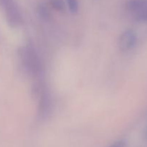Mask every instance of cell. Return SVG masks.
<instances>
[{"mask_svg":"<svg viewBox=\"0 0 147 147\" xmlns=\"http://www.w3.org/2000/svg\"><path fill=\"white\" fill-rule=\"evenodd\" d=\"M20 53L22 62L27 71L33 75H38L41 72L42 65L34 47L27 45L21 47Z\"/></svg>","mask_w":147,"mask_h":147,"instance_id":"1","label":"cell"},{"mask_svg":"<svg viewBox=\"0 0 147 147\" xmlns=\"http://www.w3.org/2000/svg\"><path fill=\"white\" fill-rule=\"evenodd\" d=\"M137 41L136 34L134 30H127L121 33L119 38V47L122 51H128L133 48Z\"/></svg>","mask_w":147,"mask_h":147,"instance_id":"2","label":"cell"},{"mask_svg":"<svg viewBox=\"0 0 147 147\" xmlns=\"http://www.w3.org/2000/svg\"><path fill=\"white\" fill-rule=\"evenodd\" d=\"M127 7L132 12L142 14L147 10V0H129Z\"/></svg>","mask_w":147,"mask_h":147,"instance_id":"3","label":"cell"},{"mask_svg":"<svg viewBox=\"0 0 147 147\" xmlns=\"http://www.w3.org/2000/svg\"><path fill=\"white\" fill-rule=\"evenodd\" d=\"M50 100L48 93L45 91L42 92L40 95V101H39V114L41 116H45L47 113L50 109Z\"/></svg>","mask_w":147,"mask_h":147,"instance_id":"4","label":"cell"},{"mask_svg":"<svg viewBox=\"0 0 147 147\" xmlns=\"http://www.w3.org/2000/svg\"><path fill=\"white\" fill-rule=\"evenodd\" d=\"M37 12L39 15L44 20H48L50 18V12H49L48 9L44 4H39L37 7Z\"/></svg>","mask_w":147,"mask_h":147,"instance_id":"5","label":"cell"},{"mask_svg":"<svg viewBox=\"0 0 147 147\" xmlns=\"http://www.w3.org/2000/svg\"><path fill=\"white\" fill-rule=\"evenodd\" d=\"M67 4L68 6L70 12L75 14L78 11V0H67Z\"/></svg>","mask_w":147,"mask_h":147,"instance_id":"6","label":"cell"},{"mask_svg":"<svg viewBox=\"0 0 147 147\" xmlns=\"http://www.w3.org/2000/svg\"><path fill=\"white\" fill-rule=\"evenodd\" d=\"M52 6L57 11H63L65 9V2L63 0H50Z\"/></svg>","mask_w":147,"mask_h":147,"instance_id":"7","label":"cell"},{"mask_svg":"<svg viewBox=\"0 0 147 147\" xmlns=\"http://www.w3.org/2000/svg\"><path fill=\"white\" fill-rule=\"evenodd\" d=\"M126 146V142L124 140H119L117 142L112 144L109 147H125Z\"/></svg>","mask_w":147,"mask_h":147,"instance_id":"8","label":"cell"},{"mask_svg":"<svg viewBox=\"0 0 147 147\" xmlns=\"http://www.w3.org/2000/svg\"><path fill=\"white\" fill-rule=\"evenodd\" d=\"M137 18L139 21L142 22H147V10L144 12L139 14L137 15Z\"/></svg>","mask_w":147,"mask_h":147,"instance_id":"9","label":"cell"},{"mask_svg":"<svg viewBox=\"0 0 147 147\" xmlns=\"http://www.w3.org/2000/svg\"><path fill=\"white\" fill-rule=\"evenodd\" d=\"M146 137H147V128H146Z\"/></svg>","mask_w":147,"mask_h":147,"instance_id":"10","label":"cell"}]
</instances>
